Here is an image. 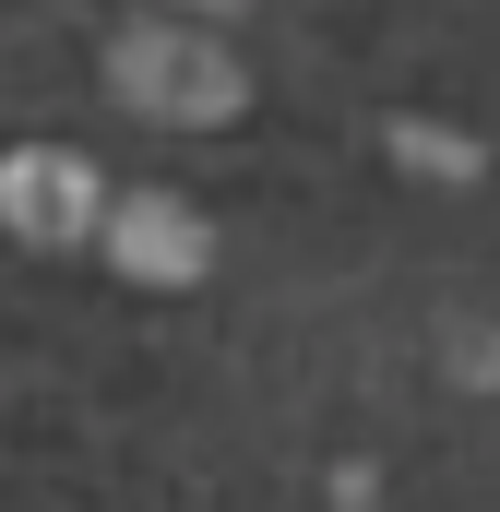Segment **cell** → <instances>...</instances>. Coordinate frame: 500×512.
<instances>
[{"mask_svg":"<svg viewBox=\"0 0 500 512\" xmlns=\"http://www.w3.org/2000/svg\"><path fill=\"white\" fill-rule=\"evenodd\" d=\"M131 96H227V72L215 60H191V48H131Z\"/></svg>","mask_w":500,"mask_h":512,"instance_id":"1","label":"cell"}]
</instances>
